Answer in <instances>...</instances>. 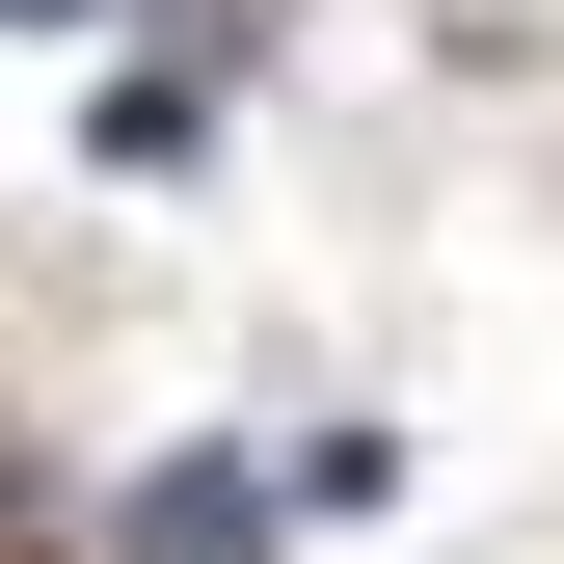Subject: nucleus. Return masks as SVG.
Returning a JSON list of instances; mask_svg holds the SVG:
<instances>
[{"instance_id": "1", "label": "nucleus", "mask_w": 564, "mask_h": 564, "mask_svg": "<svg viewBox=\"0 0 564 564\" xmlns=\"http://www.w3.org/2000/svg\"><path fill=\"white\" fill-rule=\"evenodd\" d=\"M108 564H269V484H242V457H162V484H108Z\"/></svg>"}, {"instance_id": "2", "label": "nucleus", "mask_w": 564, "mask_h": 564, "mask_svg": "<svg viewBox=\"0 0 564 564\" xmlns=\"http://www.w3.org/2000/svg\"><path fill=\"white\" fill-rule=\"evenodd\" d=\"M82 134H108V162H188V134H216V54H134V82H108Z\"/></svg>"}, {"instance_id": "3", "label": "nucleus", "mask_w": 564, "mask_h": 564, "mask_svg": "<svg viewBox=\"0 0 564 564\" xmlns=\"http://www.w3.org/2000/svg\"><path fill=\"white\" fill-rule=\"evenodd\" d=\"M0 28H82V0H0Z\"/></svg>"}]
</instances>
